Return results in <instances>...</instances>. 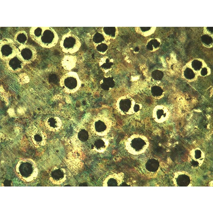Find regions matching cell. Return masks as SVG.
Returning <instances> with one entry per match:
<instances>
[{
	"instance_id": "cell-2",
	"label": "cell",
	"mask_w": 213,
	"mask_h": 213,
	"mask_svg": "<svg viewBox=\"0 0 213 213\" xmlns=\"http://www.w3.org/2000/svg\"><path fill=\"white\" fill-rule=\"evenodd\" d=\"M60 85L63 90L68 94L77 91L81 87V82L77 73L70 71L65 74L61 78Z\"/></svg>"
},
{
	"instance_id": "cell-21",
	"label": "cell",
	"mask_w": 213,
	"mask_h": 213,
	"mask_svg": "<svg viewBox=\"0 0 213 213\" xmlns=\"http://www.w3.org/2000/svg\"><path fill=\"white\" fill-rule=\"evenodd\" d=\"M28 39L27 33L24 30H22L18 32L15 35L14 40L20 45L26 44Z\"/></svg>"
},
{
	"instance_id": "cell-37",
	"label": "cell",
	"mask_w": 213,
	"mask_h": 213,
	"mask_svg": "<svg viewBox=\"0 0 213 213\" xmlns=\"http://www.w3.org/2000/svg\"><path fill=\"white\" fill-rule=\"evenodd\" d=\"M207 29L208 31L211 33L212 32V27H207Z\"/></svg>"
},
{
	"instance_id": "cell-36",
	"label": "cell",
	"mask_w": 213,
	"mask_h": 213,
	"mask_svg": "<svg viewBox=\"0 0 213 213\" xmlns=\"http://www.w3.org/2000/svg\"><path fill=\"white\" fill-rule=\"evenodd\" d=\"M147 48L150 51H152L153 49V47L150 41L148 43L147 45Z\"/></svg>"
},
{
	"instance_id": "cell-23",
	"label": "cell",
	"mask_w": 213,
	"mask_h": 213,
	"mask_svg": "<svg viewBox=\"0 0 213 213\" xmlns=\"http://www.w3.org/2000/svg\"><path fill=\"white\" fill-rule=\"evenodd\" d=\"M102 34L105 39H112L115 38L117 33L116 27H105L102 28Z\"/></svg>"
},
{
	"instance_id": "cell-15",
	"label": "cell",
	"mask_w": 213,
	"mask_h": 213,
	"mask_svg": "<svg viewBox=\"0 0 213 213\" xmlns=\"http://www.w3.org/2000/svg\"><path fill=\"white\" fill-rule=\"evenodd\" d=\"M62 124L60 119L57 117H51L47 118L45 122L46 127L49 130L55 131L58 130Z\"/></svg>"
},
{
	"instance_id": "cell-33",
	"label": "cell",
	"mask_w": 213,
	"mask_h": 213,
	"mask_svg": "<svg viewBox=\"0 0 213 213\" xmlns=\"http://www.w3.org/2000/svg\"><path fill=\"white\" fill-rule=\"evenodd\" d=\"M150 42L152 44L153 47L155 48L158 47L160 45V43L156 40L152 39L150 41Z\"/></svg>"
},
{
	"instance_id": "cell-26",
	"label": "cell",
	"mask_w": 213,
	"mask_h": 213,
	"mask_svg": "<svg viewBox=\"0 0 213 213\" xmlns=\"http://www.w3.org/2000/svg\"><path fill=\"white\" fill-rule=\"evenodd\" d=\"M95 47L97 51L102 54L105 53L108 48L107 44L104 42L95 46Z\"/></svg>"
},
{
	"instance_id": "cell-34",
	"label": "cell",
	"mask_w": 213,
	"mask_h": 213,
	"mask_svg": "<svg viewBox=\"0 0 213 213\" xmlns=\"http://www.w3.org/2000/svg\"><path fill=\"white\" fill-rule=\"evenodd\" d=\"M207 74V69L205 68H204L202 69L201 71V74L202 76H205Z\"/></svg>"
},
{
	"instance_id": "cell-1",
	"label": "cell",
	"mask_w": 213,
	"mask_h": 213,
	"mask_svg": "<svg viewBox=\"0 0 213 213\" xmlns=\"http://www.w3.org/2000/svg\"><path fill=\"white\" fill-rule=\"evenodd\" d=\"M149 145L145 136L134 134L124 139L121 145L123 152L128 155L137 156L144 153Z\"/></svg>"
},
{
	"instance_id": "cell-27",
	"label": "cell",
	"mask_w": 213,
	"mask_h": 213,
	"mask_svg": "<svg viewBox=\"0 0 213 213\" xmlns=\"http://www.w3.org/2000/svg\"><path fill=\"white\" fill-rule=\"evenodd\" d=\"M151 92L153 96L158 97L162 94L163 91L160 87L158 86H154L151 88Z\"/></svg>"
},
{
	"instance_id": "cell-5",
	"label": "cell",
	"mask_w": 213,
	"mask_h": 213,
	"mask_svg": "<svg viewBox=\"0 0 213 213\" xmlns=\"http://www.w3.org/2000/svg\"><path fill=\"white\" fill-rule=\"evenodd\" d=\"M18 47L15 42L10 38H4L0 41V57L2 60L12 58L17 54Z\"/></svg>"
},
{
	"instance_id": "cell-13",
	"label": "cell",
	"mask_w": 213,
	"mask_h": 213,
	"mask_svg": "<svg viewBox=\"0 0 213 213\" xmlns=\"http://www.w3.org/2000/svg\"><path fill=\"white\" fill-rule=\"evenodd\" d=\"M77 59L75 56L68 54L65 55L61 61V65L65 70L70 71L75 66Z\"/></svg>"
},
{
	"instance_id": "cell-4",
	"label": "cell",
	"mask_w": 213,
	"mask_h": 213,
	"mask_svg": "<svg viewBox=\"0 0 213 213\" xmlns=\"http://www.w3.org/2000/svg\"><path fill=\"white\" fill-rule=\"evenodd\" d=\"M112 123L109 118L103 116L97 117L91 125L92 130L96 135L105 136L110 130Z\"/></svg>"
},
{
	"instance_id": "cell-28",
	"label": "cell",
	"mask_w": 213,
	"mask_h": 213,
	"mask_svg": "<svg viewBox=\"0 0 213 213\" xmlns=\"http://www.w3.org/2000/svg\"><path fill=\"white\" fill-rule=\"evenodd\" d=\"M163 76V72L159 70H156L153 71L152 73V76L153 79L156 80H161Z\"/></svg>"
},
{
	"instance_id": "cell-14",
	"label": "cell",
	"mask_w": 213,
	"mask_h": 213,
	"mask_svg": "<svg viewBox=\"0 0 213 213\" xmlns=\"http://www.w3.org/2000/svg\"><path fill=\"white\" fill-rule=\"evenodd\" d=\"M31 138L33 143L36 146H40L43 145L46 141V136L44 132L41 131L35 130L31 133Z\"/></svg>"
},
{
	"instance_id": "cell-32",
	"label": "cell",
	"mask_w": 213,
	"mask_h": 213,
	"mask_svg": "<svg viewBox=\"0 0 213 213\" xmlns=\"http://www.w3.org/2000/svg\"><path fill=\"white\" fill-rule=\"evenodd\" d=\"M191 66L195 70H198L201 68L202 63L199 60H194L192 61Z\"/></svg>"
},
{
	"instance_id": "cell-10",
	"label": "cell",
	"mask_w": 213,
	"mask_h": 213,
	"mask_svg": "<svg viewBox=\"0 0 213 213\" xmlns=\"http://www.w3.org/2000/svg\"><path fill=\"white\" fill-rule=\"evenodd\" d=\"M124 173L122 172L113 173L107 174L103 179V186H123L126 184V179Z\"/></svg>"
},
{
	"instance_id": "cell-19",
	"label": "cell",
	"mask_w": 213,
	"mask_h": 213,
	"mask_svg": "<svg viewBox=\"0 0 213 213\" xmlns=\"http://www.w3.org/2000/svg\"><path fill=\"white\" fill-rule=\"evenodd\" d=\"M115 85L114 78L108 77L103 78L100 82L101 88L105 91H108L112 89Z\"/></svg>"
},
{
	"instance_id": "cell-31",
	"label": "cell",
	"mask_w": 213,
	"mask_h": 213,
	"mask_svg": "<svg viewBox=\"0 0 213 213\" xmlns=\"http://www.w3.org/2000/svg\"><path fill=\"white\" fill-rule=\"evenodd\" d=\"M184 75L186 78L188 79H191L195 76V74L193 71L189 68H187L185 70Z\"/></svg>"
},
{
	"instance_id": "cell-11",
	"label": "cell",
	"mask_w": 213,
	"mask_h": 213,
	"mask_svg": "<svg viewBox=\"0 0 213 213\" xmlns=\"http://www.w3.org/2000/svg\"><path fill=\"white\" fill-rule=\"evenodd\" d=\"M5 62L7 69L9 72L14 73L20 72L26 65L17 54L14 57L7 60Z\"/></svg>"
},
{
	"instance_id": "cell-9",
	"label": "cell",
	"mask_w": 213,
	"mask_h": 213,
	"mask_svg": "<svg viewBox=\"0 0 213 213\" xmlns=\"http://www.w3.org/2000/svg\"><path fill=\"white\" fill-rule=\"evenodd\" d=\"M136 103L134 100L131 97H122L117 100L116 108L122 115H131L135 113L134 108Z\"/></svg>"
},
{
	"instance_id": "cell-18",
	"label": "cell",
	"mask_w": 213,
	"mask_h": 213,
	"mask_svg": "<svg viewBox=\"0 0 213 213\" xmlns=\"http://www.w3.org/2000/svg\"><path fill=\"white\" fill-rule=\"evenodd\" d=\"M99 65L105 72L109 71L111 69L113 65V59L107 57L102 58L99 63Z\"/></svg>"
},
{
	"instance_id": "cell-3",
	"label": "cell",
	"mask_w": 213,
	"mask_h": 213,
	"mask_svg": "<svg viewBox=\"0 0 213 213\" xmlns=\"http://www.w3.org/2000/svg\"><path fill=\"white\" fill-rule=\"evenodd\" d=\"M81 45L79 38L69 32L63 35L60 42V46L64 53L72 54L79 51Z\"/></svg>"
},
{
	"instance_id": "cell-17",
	"label": "cell",
	"mask_w": 213,
	"mask_h": 213,
	"mask_svg": "<svg viewBox=\"0 0 213 213\" xmlns=\"http://www.w3.org/2000/svg\"><path fill=\"white\" fill-rule=\"evenodd\" d=\"M191 163L194 166H199L204 159V155L202 151L199 149H196L192 151L191 153Z\"/></svg>"
},
{
	"instance_id": "cell-7",
	"label": "cell",
	"mask_w": 213,
	"mask_h": 213,
	"mask_svg": "<svg viewBox=\"0 0 213 213\" xmlns=\"http://www.w3.org/2000/svg\"><path fill=\"white\" fill-rule=\"evenodd\" d=\"M17 54L26 64H28L32 63L36 59L37 51L32 45H20L18 47Z\"/></svg>"
},
{
	"instance_id": "cell-30",
	"label": "cell",
	"mask_w": 213,
	"mask_h": 213,
	"mask_svg": "<svg viewBox=\"0 0 213 213\" xmlns=\"http://www.w3.org/2000/svg\"><path fill=\"white\" fill-rule=\"evenodd\" d=\"M53 177L56 180H59L63 178L64 173L60 169H57L53 172Z\"/></svg>"
},
{
	"instance_id": "cell-25",
	"label": "cell",
	"mask_w": 213,
	"mask_h": 213,
	"mask_svg": "<svg viewBox=\"0 0 213 213\" xmlns=\"http://www.w3.org/2000/svg\"><path fill=\"white\" fill-rule=\"evenodd\" d=\"M105 40V38L103 34L100 32L96 33L93 37V41L95 46L103 43Z\"/></svg>"
},
{
	"instance_id": "cell-6",
	"label": "cell",
	"mask_w": 213,
	"mask_h": 213,
	"mask_svg": "<svg viewBox=\"0 0 213 213\" xmlns=\"http://www.w3.org/2000/svg\"><path fill=\"white\" fill-rule=\"evenodd\" d=\"M43 31L38 45L46 48H50L57 44L59 37L56 31L51 27H43Z\"/></svg>"
},
{
	"instance_id": "cell-38",
	"label": "cell",
	"mask_w": 213,
	"mask_h": 213,
	"mask_svg": "<svg viewBox=\"0 0 213 213\" xmlns=\"http://www.w3.org/2000/svg\"><path fill=\"white\" fill-rule=\"evenodd\" d=\"M139 49L138 47H136L135 48V49H134V51L136 52L138 51H139Z\"/></svg>"
},
{
	"instance_id": "cell-20",
	"label": "cell",
	"mask_w": 213,
	"mask_h": 213,
	"mask_svg": "<svg viewBox=\"0 0 213 213\" xmlns=\"http://www.w3.org/2000/svg\"><path fill=\"white\" fill-rule=\"evenodd\" d=\"M166 113L163 108L158 107L155 110L153 115L154 120L157 123H161L164 122L166 120Z\"/></svg>"
},
{
	"instance_id": "cell-16",
	"label": "cell",
	"mask_w": 213,
	"mask_h": 213,
	"mask_svg": "<svg viewBox=\"0 0 213 213\" xmlns=\"http://www.w3.org/2000/svg\"><path fill=\"white\" fill-rule=\"evenodd\" d=\"M43 27H32L29 34L31 39L37 44L40 42L43 31Z\"/></svg>"
},
{
	"instance_id": "cell-12",
	"label": "cell",
	"mask_w": 213,
	"mask_h": 213,
	"mask_svg": "<svg viewBox=\"0 0 213 213\" xmlns=\"http://www.w3.org/2000/svg\"><path fill=\"white\" fill-rule=\"evenodd\" d=\"M91 148L99 153L103 152L106 149L109 143L108 139L105 136L96 135L91 142Z\"/></svg>"
},
{
	"instance_id": "cell-35",
	"label": "cell",
	"mask_w": 213,
	"mask_h": 213,
	"mask_svg": "<svg viewBox=\"0 0 213 213\" xmlns=\"http://www.w3.org/2000/svg\"><path fill=\"white\" fill-rule=\"evenodd\" d=\"M140 28L141 31L143 32L148 31L151 29L150 27H141Z\"/></svg>"
},
{
	"instance_id": "cell-29",
	"label": "cell",
	"mask_w": 213,
	"mask_h": 213,
	"mask_svg": "<svg viewBox=\"0 0 213 213\" xmlns=\"http://www.w3.org/2000/svg\"><path fill=\"white\" fill-rule=\"evenodd\" d=\"M202 42L206 45H209L212 43L213 40L211 37L205 34L201 37Z\"/></svg>"
},
{
	"instance_id": "cell-8",
	"label": "cell",
	"mask_w": 213,
	"mask_h": 213,
	"mask_svg": "<svg viewBox=\"0 0 213 213\" xmlns=\"http://www.w3.org/2000/svg\"><path fill=\"white\" fill-rule=\"evenodd\" d=\"M159 166V162L157 159L151 158L141 160L139 164V168L143 173L152 176L158 172Z\"/></svg>"
},
{
	"instance_id": "cell-24",
	"label": "cell",
	"mask_w": 213,
	"mask_h": 213,
	"mask_svg": "<svg viewBox=\"0 0 213 213\" xmlns=\"http://www.w3.org/2000/svg\"><path fill=\"white\" fill-rule=\"evenodd\" d=\"M77 137L79 140L82 142L87 141L89 138L88 132L85 129H82L78 132Z\"/></svg>"
},
{
	"instance_id": "cell-22",
	"label": "cell",
	"mask_w": 213,
	"mask_h": 213,
	"mask_svg": "<svg viewBox=\"0 0 213 213\" xmlns=\"http://www.w3.org/2000/svg\"><path fill=\"white\" fill-rule=\"evenodd\" d=\"M175 180L178 186H187L190 184L189 176L186 174H180L175 177Z\"/></svg>"
}]
</instances>
